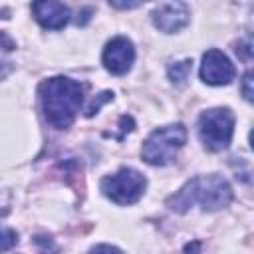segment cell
Returning a JSON list of instances; mask_svg holds the SVG:
<instances>
[{
  "label": "cell",
  "mask_w": 254,
  "mask_h": 254,
  "mask_svg": "<svg viewBox=\"0 0 254 254\" xmlns=\"http://www.w3.org/2000/svg\"><path fill=\"white\" fill-rule=\"evenodd\" d=\"M232 200V189L220 175H202L190 179L177 194H173L167 204L175 212H187L192 204H200L202 210H220Z\"/></svg>",
  "instance_id": "2"
},
{
  "label": "cell",
  "mask_w": 254,
  "mask_h": 254,
  "mask_svg": "<svg viewBox=\"0 0 254 254\" xmlns=\"http://www.w3.org/2000/svg\"><path fill=\"white\" fill-rule=\"evenodd\" d=\"M85 87L71 77H50L40 85L42 109L46 121L56 129H67L83 101Z\"/></svg>",
  "instance_id": "1"
},
{
  "label": "cell",
  "mask_w": 254,
  "mask_h": 254,
  "mask_svg": "<svg viewBox=\"0 0 254 254\" xmlns=\"http://www.w3.org/2000/svg\"><path fill=\"white\" fill-rule=\"evenodd\" d=\"M8 14H10L8 10H0V18H8Z\"/></svg>",
  "instance_id": "19"
},
{
  "label": "cell",
  "mask_w": 254,
  "mask_h": 254,
  "mask_svg": "<svg viewBox=\"0 0 254 254\" xmlns=\"http://www.w3.org/2000/svg\"><path fill=\"white\" fill-rule=\"evenodd\" d=\"M234 133V115L226 107L206 109L198 117V137L208 151H222L230 145Z\"/></svg>",
  "instance_id": "4"
},
{
  "label": "cell",
  "mask_w": 254,
  "mask_h": 254,
  "mask_svg": "<svg viewBox=\"0 0 254 254\" xmlns=\"http://www.w3.org/2000/svg\"><path fill=\"white\" fill-rule=\"evenodd\" d=\"M0 46H2L4 50H8V52L16 48V44H14V40H12V38H10V36H8L6 32H0Z\"/></svg>",
  "instance_id": "16"
},
{
  "label": "cell",
  "mask_w": 254,
  "mask_h": 254,
  "mask_svg": "<svg viewBox=\"0 0 254 254\" xmlns=\"http://www.w3.org/2000/svg\"><path fill=\"white\" fill-rule=\"evenodd\" d=\"M153 24L155 28H159L161 32L165 34H173V32H179L183 30L189 20H190V14H189V8L183 4V2H175V0H167L163 4H159L153 14Z\"/></svg>",
  "instance_id": "8"
},
{
  "label": "cell",
  "mask_w": 254,
  "mask_h": 254,
  "mask_svg": "<svg viewBox=\"0 0 254 254\" xmlns=\"http://www.w3.org/2000/svg\"><path fill=\"white\" fill-rule=\"evenodd\" d=\"M192 71V60H183V62H175L169 65V79L175 85H185L189 75Z\"/></svg>",
  "instance_id": "10"
},
{
  "label": "cell",
  "mask_w": 254,
  "mask_h": 254,
  "mask_svg": "<svg viewBox=\"0 0 254 254\" xmlns=\"http://www.w3.org/2000/svg\"><path fill=\"white\" fill-rule=\"evenodd\" d=\"M18 242V234L12 228H0V250H10L12 246H16Z\"/></svg>",
  "instance_id": "11"
},
{
  "label": "cell",
  "mask_w": 254,
  "mask_h": 254,
  "mask_svg": "<svg viewBox=\"0 0 254 254\" xmlns=\"http://www.w3.org/2000/svg\"><path fill=\"white\" fill-rule=\"evenodd\" d=\"M236 54L244 60V62H250L252 60V44L246 40V42H240L236 44Z\"/></svg>",
  "instance_id": "14"
},
{
  "label": "cell",
  "mask_w": 254,
  "mask_h": 254,
  "mask_svg": "<svg viewBox=\"0 0 254 254\" xmlns=\"http://www.w3.org/2000/svg\"><path fill=\"white\" fill-rule=\"evenodd\" d=\"M32 16L46 30H62L69 22V10L62 0H32Z\"/></svg>",
  "instance_id": "9"
},
{
  "label": "cell",
  "mask_w": 254,
  "mask_h": 254,
  "mask_svg": "<svg viewBox=\"0 0 254 254\" xmlns=\"http://www.w3.org/2000/svg\"><path fill=\"white\" fill-rule=\"evenodd\" d=\"M109 99H113V93H111V91H105V93H101L97 99H93V101L89 103V107H87L85 115H87V117H91V115H93V113H97V111H99V107H101L105 101H109Z\"/></svg>",
  "instance_id": "12"
},
{
  "label": "cell",
  "mask_w": 254,
  "mask_h": 254,
  "mask_svg": "<svg viewBox=\"0 0 254 254\" xmlns=\"http://www.w3.org/2000/svg\"><path fill=\"white\" fill-rule=\"evenodd\" d=\"M145 187H147V179L131 167H123L117 173H113L101 181L103 194L117 204L137 202L143 196Z\"/></svg>",
  "instance_id": "5"
},
{
  "label": "cell",
  "mask_w": 254,
  "mask_h": 254,
  "mask_svg": "<svg viewBox=\"0 0 254 254\" xmlns=\"http://www.w3.org/2000/svg\"><path fill=\"white\" fill-rule=\"evenodd\" d=\"M93 250H119V248L109 246V244H99V246H93Z\"/></svg>",
  "instance_id": "18"
},
{
  "label": "cell",
  "mask_w": 254,
  "mask_h": 254,
  "mask_svg": "<svg viewBox=\"0 0 254 254\" xmlns=\"http://www.w3.org/2000/svg\"><path fill=\"white\" fill-rule=\"evenodd\" d=\"M12 67H14L12 62H4V60H0V79L6 77V75L12 71Z\"/></svg>",
  "instance_id": "17"
},
{
  "label": "cell",
  "mask_w": 254,
  "mask_h": 254,
  "mask_svg": "<svg viewBox=\"0 0 254 254\" xmlns=\"http://www.w3.org/2000/svg\"><path fill=\"white\" fill-rule=\"evenodd\" d=\"M242 93L246 97V101H252V73L246 71L244 79H242Z\"/></svg>",
  "instance_id": "15"
},
{
  "label": "cell",
  "mask_w": 254,
  "mask_h": 254,
  "mask_svg": "<svg viewBox=\"0 0 254 254\" xmlns=\"http://www.w3.org/2000/svg\"><path fill=\"white\" fill-rule=\"evenodd\" d=\"M103 65L109 73L113 75H123L131 69L133 62H135V48H133V42L123 38V36H117L113 40H109L103 48Z\"/></svg>",
  "instance_id": "6"
},
{
  "label": "cell",
  "mask_w": 254,
  "mask_h": 254,
  "mask_svg": "<svg viewBox=\"0 0 254 254\" xmlns=\"http://www.w3.org/2000/svg\"><path fill=\"white\" fill-rule=\"evenodd\" d=\"M143 2H147V0H109V4L113 8H119V10H131V8L141 6Z\"/></svg>",
  "instance_id": "13"
},
{
  "label": "cell",
  "mask_w": 254,
  "mask_h": 254,
  "mask_svg": "<svg viewBox=\"0 0 254 254\" xmlns=\"http://www.w3.org/2000/svg\"><path fill=\"white\" fill-rule=\"evenodd\" d=\"M185 141H187L185 125L175 123V125L159 127L145 139L141 157L145 163H149L153 167H165L177 157V153L185 145Z\"/></svg>",
  "instance_id": "3"
},
{
  "label": "cell",
  "mask_w": 254,
  "mask_h": 254,
  "mask_svg": "<svg viewBox=\"0 0 254 254\" xmlns=\"http://www.w3.org/2000/svg\"><path fill=\"white\" fill-rule=\"evenodd\" d=\"M236 69L232 62L220 50H208L202 56L200 64V79L208 85H226L234 79Z\"/></svg>",
  "instance_id": "7"
}]
</instances>
